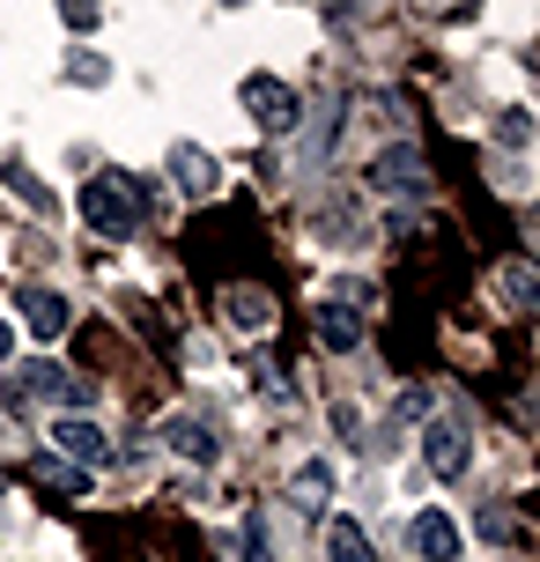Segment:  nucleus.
<instances>
[{"label":"nucleus","mask_w":540,"mask_h":562,"mask_svg":"<svg viewBox=\"0 0 540 562\" xmlns=\"http://www.w3.org/2000/svg\"><path fill=\"white\" fill-rule=\"evenodd\" d=\"M296 504H326V467H304V474H296Z\"/></svg>","instance_id":"nucleus-21"},{"label":"nucleus","mask_w":540,"mask_h":562,"mask_svg":"<svg viewBox=\"0 0 540 562\" xmlns=\"http://www.w3.org/2000/svg\"><path fill=\"white\" fill-rule=\"evenodd\" d=\"M164 451H171V459H193V467H215V459H223L215 429H207V422H193V415H171V422H164Z\"/></svg>","instance_id":"nucleus-8"},{"label":"nucleus","mask_w":540,"mask_h":562,"mask_svg":"<svg viewBox=\"0 0 540 562\" xmlns=\"http://www.w3.org/2000/svg\"><path fill=\"white\" fill-rule=\"evenodd\" d=\"M8 393H15V400H59V407H82L89 385L67 363H45V356H37V363H23L15 378H8Z\"/></svg>","instance_id":"nucleus-4"},{"label":"nucleus","mask_w":540,"mask_h":562,"mask_svg":"<svg viewBox=\"0 0 540 562\" xmlns=\"http://www.w3.org/2000/svg\"><path fill=\"white\" fill-rule=\"evenodd\" d=\"M407 548L423 562H459V526H452V510H415L407 518Z\"/></svg>","instance_id":"nucleus-6"},{"label":"nucleus","mask_w":540,"mask_h":562,"mask_svg":"<svg viewBox=\"0 0 540 562\" xmlns=\"http://www.w3.org/2000/svg\"><path fill=\"white\" fill-rule=\"evenodd\" d=\"M229 555H237V562H274V555H267V533H259V526H245V533L229 540Z\"/></svg>","instance_id":"nucleus-20"},{"label":"nucleus","mask_w":540,"mask_h":562,"mask_svg":"<svg viewBox=\"0 0 540 562\" xmlns=\"http://www.w3.org/2000/svg\"><path fill=\"white\" fill-rule=\"evenodd\" d=\"M8 348H15V334H8V326H0V363H8Z\"/></svg>","instance_id":"nucleus-24"},{"label":"nucleus","mask_w":540,"mask_h":562,"mask_svg":"<svg viewBox=\"0 0 540 562\" xmlns=\"http://www.w3.org/2000/svg\"><path fill=\"white\" fill-rule=\"evenodd\" d=\"M496 281H504V304H511V311H526L540 296V281H533V267H526V259H504V274H496Z\"/></svg>","instance_id":"nucleus-14"},{"label":"nucleus","mask_w":540,"mask_h":562,"mask_svg":"<svg viewBox=\"0 0 540 562\" xmlns=\"http://www.w3.org/2000/svg\"><path fill=\"white\" fill-rule=\"evenodd\" d=\"M312 326H318V340H326L334 356H348V348H363V318H356L348 304H318V311H312Z\"/></svg>","instance_id":"nucleus-11"},{"label":"nucleus","mask_w":540,"mask_h":562,"mask_svg":"<svg viewBox=\"0 0 540 562\" xmlns=\"http://www.w3.org/2000/svg\"><path fill=\"white\" fill-rule=\"evenodd\" d=\"M326 555L334 562H378V548H370V533L356 518H334V526H326Z\"/></svg>","instance_id":"nucleus-12"},{"label":"nucleus","mask_w":540,"mask_h":562,"mask_svg":"<svg viewBox=\"0 0 540 562\" xmlns=\"http://www.w3.org/2000/svg\"><path fill=\"white\" fill-rule=\"evenodd\" d=\"M53 451H59V459H82V467H97L112 445H104V429H97V422H67V415H59V422H53Z\"/></svg>","instance_id":"nucleus-10"},{"label":"nucleus","mask_w":540,"mask_h":562,"mask_svg":"<svg viewBox=\"0 0 540 562\" xmlns=\"http://www.w3.org/2000/svg\"><path fill=\"white\" fill-rule=\"evenodd\" d=\"M245 112H252L259 134H296L304 126V97L274 75H245Z\"/></svg>","instance_id":"nucleus-2"},{"label":"nucleus","mask_w":540,"mask_h":562,"mask_svg":"<svg viewBox=\"0 0 540 562\" xmlns=\"http://www.w3.org/2000/svg\"><path fill=\"white\" fill-rule=\"evenodd\" d=\"M466 451H474V437H466V422H459V415H445V422H429V429H423V459H429V474H437V481L466 474Z\"/></svg>","instance_id":"nucleus-5"},{"label":"nucleus","mask_w":540,"mask_h":562,"mask_svg":"<svg viewBox=\"0 0 540 562\" xmlns=\"http://www.w3.org/2000/svg\"><path fill=\"white\" fill-rule=\"evenodd\" d=\"M15 304H23V318H30V334H37V340H59V334H67V318H75L67 296H59V289H37V281L15 289Z\"/></svg>","instance_id":"nucleus-7"},{"label":"nucleus","mask_w":540,"mask_h":562,"mask_svg":"<svg viewBox=\"0 0 540 562\" xmlns=\"http://www.w3.org/2000/svg\"><path fill=\"white\" fill-rule=\"evenodd\" d=\"M223 8H237V0H223Z\"/></svg>","instance_id":"nucleus-25"},{"label":"nucleus","mask_w":540,"mask_h":562,"mask_svg":"<svg viewBox=\"0 0 540 562\" xmlns=\"http://www.w3.org/2000/svg\"><path fill=\"white\" fill-rule=\"evenodd\" d=\"M223 311H229V326H245V334H267V326H274V304H267L259 289H229Z\"/></svg>","instance_id":"nucleus-13"},{"label":"nucleus","mask_w":540,"mask_h":562,"mask_svg":"<svg viewBox=\"0 0 540 562\" xmlns=\"http://www.w3.org/2000/svg\"><path fill=\"white\" fill-rule=\"evenodd\" d=\"M415 8H423V15H437V23H466L482 0H415Z\"/></svg>","instance_id":"nucleus-19"},{"label":"nucleus","mask_w":540,"mask_h":562,"mask_svg":"<svg viewBox=\"0 0 540 562\" xmlns=\"http://www.w3.org/2000/svg\"><path fill=\"white\" fill-rule=\"evenodd\" d=\"M0 186H15V193H23L30 207H45V215H53V193H45V186H37V178H30L23 164H0Z\"/></svg>","instance_id":"nucleus-15"},{"label":"nucleus","mask_w":540,"mask_h":562,"mask_svg":"<svg viewBox=\"0 0 540 562\" xmlns=\"http://www.w3.org/2000/svg\"><path fill=\"white\" fill-rule=\"evenodd\" d=\"M171 186H178V193H193V200H207L215 186H223V170H215V156H207V148L178 140V148H171Z\"/></svg>","instance_id":"nucleus-9"},{"label":"nucleus","mask_w":540,"mask_h":562,"mask_svg":"<svg viewBox=\"0 0 540 562\" xmlns=\"http://www.w3.org/2000/svg\"><path fill=\"white\" fill-rule=\"evenodd\" d=\"M53 8H59V23H75V30L104 23V0H53Z\"/></svg>","instance_id":"nucleus-17"},{"label":"nucleus","mask_w":540,"mask_h":562,"mask_svg":"<svg viewBox=\"0 0 540 562\" xmlns=\"http://www.w3.org/2000/svg\"><path fill=\"white\" fill-rule=\"evenodd\" d=\"M148 215V193L126 178V170H97L82 186V223L97 229V237H134Z\"/></svg>","instance_id":"nucleus-1"},{"label":"nucleus","mask_w":540,"mask_h":562,"mask_svg":"<svg viewBox=\"0 0 540 562\" xmlns=\"http://www.w3.org/2000/svg\"><path fill=\"white\" fill-rule=\"evenodd\" d=\"M252 378H259V393H267V400H289V378H282L274 363H267V356L252 363Z\"/></svg>","instance_id":"nucleus-22"},{"label":"nucleus","mask_w":540,"mask_h":562,"mask_svg":"<svg viewBox=\"0 0 540 562\" xmlns=\"http://www.w3.org/2000/svg\"><path fill=\"white\" fill-rule=\"evenodd\" d=\"M496 134L511 140V148H526V140H533V119H526V112H504V119H496Z\"/></svg>","instance_id":"nucleus-23"},{"label":"nucleus","mask_w":540,"mask_h":562,"mask_svg":"<svg viewBox=\"0 0 540 562\" xmlns=\"http://www.w3.org/2000/svg\"><path fill=\"white\" fill-rule=\"evenodd\" d=\"M67 75H75L82 89H97V82H112V59L104 53H67Z\"/></svg>","instance_id":"nucleus-16"},{"label":"nucleus","mask_w":540,"mask_h":562,"mask_svg":"<svg viewBox=\"0 0 540 562\" xmlns=\"http://www.w3.org/2000/svg\"><path fill=\"white\" fill-rule=\"evenodd\" d=\"M378 193H400V200H423L429 193V164L423 148H407V140H393V148H378V164L363 170Z\"/></svg>","instance_id":"nucleus-3"},{"label":"nucleus","mask_w":540,"mask_h":562,"mask_svg":"<svg viewBox=\"0 0 540 562\" xmlns=\"http://www.w3.org/2000/svg\"><path fill=\"white\" fill-rule=\"evenodd\" d=\"M482 540H496V548H518L526 533H518V518H511V510H488V518H482Z\"/></svg>","instance_id":"nucleus-18"}]
</instances>
